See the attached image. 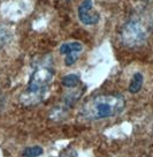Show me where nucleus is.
<instances>
[{
	"mask_svg": "<svg viewBox=\"0 0 153 157\" xmlns=\"http://www.w3.org/2000/svg\"><path fill=\"white\" fill-rule=\"evenodd\" d=\"M153 28V16L148 12H136L120 30L121 43L127 48H139L148 39Z\"/></svg>",
	"mask_w": 153,
	"mask_h": 157,
	"instance_id": "2",
	"label": "nucleus"
},
{
	"mask_svg": "<svg viewBox=\"0 0 153 157\" xmlns=\"http://www.w3.org/2000/svg\"><path fill=\"white\" fill-rule=\"evenodd\" d=\"M144 82V78H143V74L137 72L133 75V78L130 80V83H129L128 90L129 93L131 94H137L142 89V86H143Z\"/></svg>",
	"mask_w": 153,
	"mask_h": 157,
	"instance_id": "6",
	"label": "nucleus"
},
{
	"mask_svg": "<svg viewBox=\"0 0 153 157\" xmlns=\"http://www.w3.org/2000/svg\"><path fill=\"white\" fill-rule=\"evenodd\" d=\"M83 50V45L79 42H68L60 46V53L61 54H70V53H79Z\"/></svg>",
	"mask_w": 153,
	"mask_h": 157,
	"instance_id": "5",
	"label": "nucleus"
},
{
	"mask_svg": "<svg viewBox=\"0 0 153 157\" xmlns=\"http://www.w3.org/2000/svg\"><path fill=\"white\" fill-rule=\"evenodd\" d=\"M77 59H78V53L67 54L66 58H64V64L67 65V66H71V65H74L77 61Z\"/></svg>",
	"mask_w": 153,
	"mask_h": 157,
	"instance_id": "9",
	"label": "nucleus"
},
{
	"mask_svg": "<svg viewBox=\"0 0 153 157\" xmlns=\"http://www.w3.org/2000/svg\"><path fill=\"white\" fill-rule=\"evenodd\" d=\"M59 157H73L71 155H67V154H64V155H61V156H59Z\"/></svg>",
	"mask_w": 153,
	"mask_h": 157,
	"instance_id": "11",
	"label": "nucleus"
},
{
	"mask_svg": "<svg viewBox=\"0 0 153 157\" xmlns=\"http://www.w3.org/2000/svg\"><path fill=\"white\" fill-rule=\"evenodd\" d=\"M43 154V148L39 146H32V147L25 148L22 155L23 157H38Z\"/></svg>",
	"mask_w": 153,
	"mask_h": 157,
	"instance_id": "8",
	"label": "nucleus"
},
{
	"mask_svg": "<svg viewBox=\"0 0 153 157\" xmlns=\"http://www.w3.org/2000/svg\"><path fill=\"white\" fill-rule=\"evenodd\" d=\"M54 78V69L51 61L44 60L35 67L30 75L25 91L21 96V102L24 105H35L40 103L47 94L51 82Z\"/></svg>",
	"mask_w": 153,
	"mask_h": 157,
	"instance_id": "3",
	"label": "nucleus"
},
{
	"mask_svg": "<svg viewBox=\"0 0 153 157\" xmlns=\"http://www.w3.org/2000/svg\"><path fill=\"white\" fill-rule=\"evenodd\" d=\"M126 108V98L121 94H101L89 98L79 110L85 120H103L118 116Z\"/></svg>",
	"mask_w": 153,
	"mask_h": 157,
	"instance_id": "1",
	"label": "nucleus"
},
{
	"mask_svg": "<svg viewBox=\"0 0 153 157\" xmlns=\"http://www.w3.org/2000/svg\"><path fill=\"white\" fill-rule=\"evenodd\" d=\"M1 104H2V101H1V98H0V106H1Z\"/></svg>",
	"mask_w": 153,
	"mask_h": 157,
	"instance_id": "12",
	"label": "nucleus"
},
{
	"mask_svg": "<svg viewBox=\"0 0 153 157\" xmlns=\"http://www.w3.org/2000/svg\"><path fill=\"white\" fill-rule=\"evenodd\" d=\"M62 86L67 88H76L81 82V78L77 74H68L62 78Z\"/></svg>",
	"mask_w": 153,
	"mask_h": 157,
	"instance_id": "7",
	"label": "nucleus"
},
{
	"mask_svg": "<svg viewBox=\"0 0 153 157\" xmlns=\"http://www.w3.org/2000/svg\"><path fill=\"white\" fill-rule=\"evenodd\" d=\"M6 38H7V34H6L5 30L0 27V46L5 43Z\"/></svg>",
	"mask_w": 153,
	"mask_h": 157,
	"instance_id": "10",
	"label": "nucleus"
},
{
	"mask_svg": "<svg viewBox=\"0 0 153 157\" xmlns=\"http://www.w3.org/2000/svg\"><path fill=\"white\" fill-rule=\"evenodd\" d=\"M93 1L92 0H84L78 7V19L85 25H97L100 20L99 13L94 12Z\"/></svg>",
	"mask_w": 153,
	"mask_h": 157,
	"instance_id": "4",
	"label": "nucleus"
}]
</instances>
